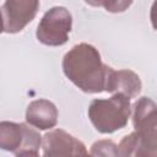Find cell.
Segmentation results:
<instances>
[{
  "label": "cell",
  "instance_id": "7",
  "mask_svg": "<svg viewBox=\"0 0 157 157\" xmlns=\"http://www.w3.org/2000/svg\"><path fill=\"white\" fill-rule=\"evenodd\" d=\"M142 88L141 80L132 70H114L109 66L105 81V91L110 93H123L130 98L136 97Z\"/></svg>",
  "mask_w": 157,
  "mask_h": 157
},
{
  "label": "cell",
  "instance_id": "11",
  "mask_svg": "<svg viewBox=\"0 0 157 157\" xmlns=\"http://www.w3.org/2000/svg\"><path fill=\"white\" fill-rule=\"evenodd\" d=\"M140 148V139L136 134V131L126 135L123 137L120 144L118 145V152L119 156L129 157V156H137Z\"/></svg>",
  "mask_w": 157,
  "mask_h": 157
},
{
  "label": "cell",
  "instance_id": "5",
  "mask_svg": "<svg viewBox=\"0 0 157 157\" xmlns=\"http://www.w3.org/2000/svg\"><path fill=\"white\" fill-rule=\"evenodd\" d=\"M39 0H5L1 6L2 33L21 32L36 17Z\"/></svg>",
  "mask_w": 157,
  "mask_h": 157
},
{
  "label": "cell",
  "instance_id": "14",
  "mask_svg": "<svg viewBox=\"0 0 157 157\" xmlns=\"http://www.w3.org/2000/svg\"><path fill=\"white\" fill-rule=\"evenodd\" d=\"M150 20H151L152 27H153L155 29H157V0H155L153 4H152V6H151Z\"/></svg>",
  "mask_w": 157,
  "mask_h": 157
},
{
  "label": "cell",
  "instance_id": "9",
  "mask_svg": "<svg viewBox=\"0 0 157 157\" xmlns=\"http://www.w3.org/2000/svg\"><path fill=\"white\" fill-rule=\"evenodd\" d=\"M25 140V124L12 121L0 123V147L16 155L23 145Z\"/></svg>",
  "mask_w": 157,
  "mask_h": 157
},
{
  "label": "cell",
  "instance_id": "13",
  "mask_svg": "<svg viewBox=\"0 0 157 157\" xmlns=\"http://www.w3.org/2000/svg\"><path fill=\"white\" fill-rule=\"evenodd\" d=\"M134 0H103V7L108 12L119 13L130 7Z\"/></svg>",
  "mask_w": 157,
  "mask_h": 157
},
{
  "label": "cell",
  "instance_id": "1",
  "mask_svg": "<svg viewBox=\"0 0 157 157\" xmlns=\"http://www.w3.org/2000/svg\"><path fill=\"white\" fill-rule=\"evenodd\" d=\"M65 76L86 93L105 91V81L109 66L102 63L99 52L91 44L74 45L63 58Z\"/></svg>",
  "mask_w": 157,
  "mask_h": 157
},
{
  "label": "cell",
  "instance_id": "12",
  "mask_svg": "<svg viewBox=\"0 0 157 157\" xmlns=\"http://www.w3.org/2000/svg\"><path fill=\"white\" fill-rule=\"evenodd\" d=\"M92 156H119L118 146L110 140H99L91 146Z\"/></svg>",
  "mask_w": 157,
  "mask_h": 157
},
{
  "label": "cell",
  "instance_id": "2",
  "mask_svg": "<svg viewBox=\"0 0 157 157\" xmlns=\"http://www.w3.org/2000/svg\"><path fill=\"white\" fill-rule=\"evenodd\" d=\"M130 114V97L123 93H114L108 99H93L88 107V118L101 134H112L125 128Z\"/></svg>",
  "mask_w": 157,
  "mask_h": 157
},
{
  "label": "cell",
  "instance_id": "8",
  "mask_svg": "<svg viewBox=\"0 0 157 157\" xmlns=\"http://www.w3.org/2000/svg\"><path fill=\"white\" fill-rule=\"evenodd\" d=\"M26 121L38 130L52 129L58 123V109L48 99H36L26 109Z\"/></svg>",
  "mask_w": 157,
  "mask_h": 157
},
{
  "label": "cell",
  "instance_id": "6",
  "mask_svg": "<svg viewBox=\"0 0 157 157\" xmlns=\"http://www.w3.org/2000/svg\"><path fill=\"white\" fill-rule=\"evenodd\" d=\"M42 148L44 156H87L83 142L63 129H55L43 136Z\"/></svg>",
  "mask_w": 157,
  "mask_h": 157
},
{
  "label": "cell",
  "instance_id": "3",
  "mask_svg": "<svg viewBox=\"0 0 157 157\" xmlns=\"http://www.w3.org/2000/svg\"><path fill=\"white\" fill-rule=\"evenodd\" d=\"M132 124L140 139L137 156L157 157V104L148 97H141L134 104Z\"/></svg>",
  "mask_w": 157,
  "mask_h": 157
},
{
  "label": "cell",
  "instance_id": "4",
  "mask_svg": "<svg viewBox=\"0 0 157 157\" xmlns=\"http://www.w3.org/2000/svg\"><path fill=\"white\" fill-rule=\"evenodd\" d=\"M72 28V16L64 6H54L48 10L38 23L36 37L49 47L64 45Z\"/></svg>",
  "mask_w": 157,
  "mask_h": 157
},
{
  "label": "cell",
  "instance_id": "10",
  "mask_svg": "<svg viewBox=\"0 0 157 157\" xmlns=\"http://www.w3.org/2000/svg\"><path fill=\"white\" fill-rule=\"evenodd\" d=\"M42 136L28 125L25 124V140L20 151L15 156H38L39 147H42Z\"/></svg>",
  "mask_w": 157,
  "mask_h": 157
},
{
  "label": "cell",
  "instance_id": "15",
  "mask_svg": "<svg viewBox=\"0 0 157 157\" xmlns=\"http://www.w3.org/2000/svg\"><path fill=\"white\" fill-rule=\"evenodd\" d=\"M85 2L91 5V6H94V7L103 6V0H85Z\"/></svg>",
  "mask_w": 157,
  "mask_h": 157
}]
</instances>
